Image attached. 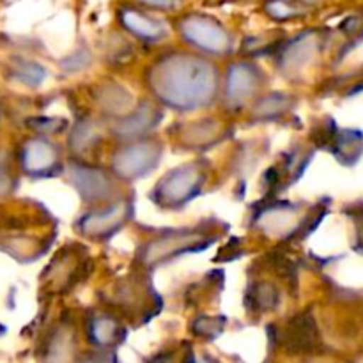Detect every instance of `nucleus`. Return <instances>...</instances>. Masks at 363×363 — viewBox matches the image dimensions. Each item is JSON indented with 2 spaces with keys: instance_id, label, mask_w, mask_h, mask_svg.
Masks as SVG:
<instances>
[{
  "instance_id": "obj_1",
  "label": "nucleus",
  "mask_w": 363,
  "mask_h": 363,
  "mask_svg": "<svg viewBox=\"0 0 363 363\" xmlns=\"http://www.w3.org/2000/svg\"><path fill=\"white\" fill-rule=\"evenodd\" d=\"M142 2L149 4V6H156V7H170L174 4V0H142Z\"/></svg>"
}]
</instances>
